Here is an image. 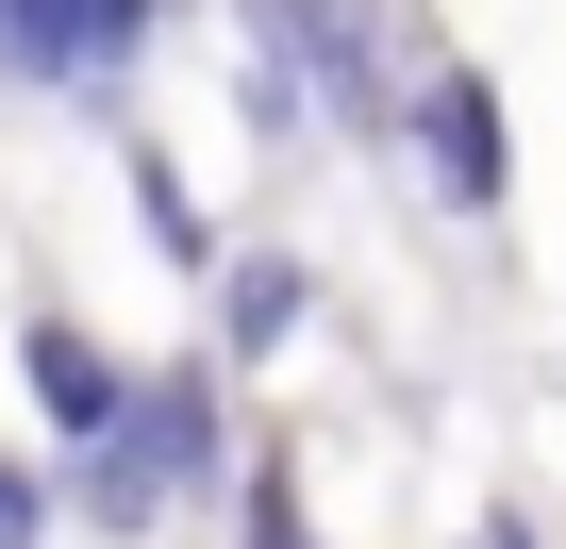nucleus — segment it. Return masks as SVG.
Instances as JSON below:
<instances>
[{
  "mask_svg": "<svg viewBox=\"0 0 566 549\" xmlns=\"http://www.w3.org/2000/svg\"><path fill=\"white\" fill-rule=\"evenodd\" d=\"M233 367H134L117 383V416L67 450V516L84 532H117V549H150L217 466H233V400H217Z\"/></svg>",
  "mask_w": 566,
  "mask_h": 549,
  "instance_id": "f257e3e1",
  "label": "nucleus"
},
{
  "mask_svg": "<svg viewBox=\"0 0 566 549\" xmlns=\"http://www.w3.org/2000/svg\"><path fill=\"white\" fill-rule=\"evenodd\" d=\"M250 51L301 67V117H317V134H350V150L400 134V34L367 18V0H266V34H250Z\"/></svg>",
  "mask_w": 566,
  "mask_h": 549,
  "instance_id": "f03ea898",
  "label": "nucleus"
},
{
  "mask_svg": "<svg viewBox=\"0 0 566 549\" xmlns=\"http://www.w3.org/2000/svg\"><path fill=\"white\" fill-rule=\"evenodd\" d=\"M400 150H417V183H433L450 217H500V200H516V134H500V84H483L467 51L400 67Z\"/></svg>",
  "mask_w": 566,
  "mask_h": 549,
  "instance_id": "7ed1b4c3",
  "label": "nucleus"
},
{
  "mask_svg": "<svg viewBox=\"0 0 566 549\" xmlns=\"http://www.w3.org/2000/svg\"><path fill=\"white\" fill-rule=\"evenodd\" d=\"M167 34V0H0V84H67L117 101V67Z\"/></svg>",
  "mask_w": 566,
  "mask_h": 549,
  "instance_id": "20e7f679",
  "label": "nucleus"
},
{
  "mask_svg": "<svg viewBox=\"0 0 566 549\" xmlns=\"http://www.w3.org/2000/svg\"><path fill=\"white\" fill-rule=\"evenodd\" d=\"M117 383H134V367H117L67 300H34V317H18V400H34V433H51V450H84V433L117 416Z\"/></svg>",
  "mask_w": 566,
  "mask_h": 549,
  "instance_id": "39448f33",
  "label": "nucleus"
},
{
  "mask_svg": "<svg viewBox=\"0 0 566 549\" xmlns=\"http://www.w3.org/2000/svg\"><path fill=\"white\" fill-rule=\"evenodd\" d=\"M200 284H217V367L301 350V317H317V266H301V250H217Z\"/></svg>",
  "mask_w": 566,
  "mask_h": 549,
  "instance_id": "423d86ee",
  "label": "nucleus"
},
{
  "mask_svg": "<svg viewBox=\"0 0 566 549\" xmlns=\"http://www.w3.org/2000/svg\"><path fill=\"white\" fill-rule=\"evenodd\" d=\"M117 183H134V217H150V266H167V284H200V266H217V217H200V183L117 117Z\"/></svg>",
  "mask_w": 566,
  "mask_h": 549,
  "instance_id": "0eeeda50",
  "label": "nucleus"
},
{
  "mask_svg": "<svg viewBox=\"0 0 566 549\" xmlns=\"http://www.w3.org/2000/svg\"><path fill=\"white\" fill-rule=\"evenodd\" d=\"M233 101H250V134H266V150L301 134V67H283V51H250V67H233Z\"/></svg>",
  "mask_w": 566,
  "mask_h": 549,
  "instance_id": "6e6552de",
  "label": "nucleus"
},
{
  "mask_svg": "<svg viewBox=\"0 0 566 549\" xmlns=\"http://www.w3.org/2000/svg\"><path fill=\"white\" fill-rule=\"evenodd\" d=\"M0 549H51V466L0 450Z\"/></svg>",
  "mask_w": 566,
  "mask_h": 549,
  "instance_id": "1a4fd4ad",
  "label": "nucleus"
},
{
  "mask_svg": "<svg viewBox=\"0 0 566 549\" xmlns=\"http://www.w3.org/2000/svg\"><path fill=\"white\" fill-rule=\"evenodd\" d=\"M250 549H317V532H301V483H283V466H250Z\"/></svg>",
  "mask_w": 566,
  "mask_h": 549,
  "instance_id": "9d476101",
  "label": "nucleus"
}]
</instances>
